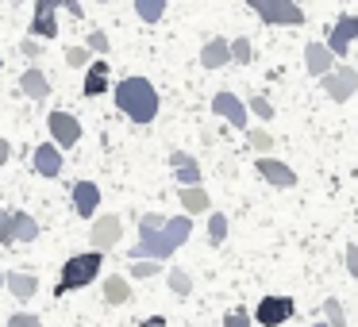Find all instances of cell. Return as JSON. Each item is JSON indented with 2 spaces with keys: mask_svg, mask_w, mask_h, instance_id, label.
<instances>
[{
  "mask_svg": "<svg viewBox=\"0 0 358 327\" xmlns=\"http://www.w3.org/2000/svg\"><path fill=\"white\" fill-rule=\"evenodd\" d=\"M55 12H58V0H35V12H31V35L35 39H55L58 35V20H55Z\"/></svg>",
  "mask_w": 358,
  "mask_h": 327,
  "instance_id": "13",
  "label": "cell"
},
{
  "mask_svg": "<svg viewBox=\"0 0 358 327\" xmlns=\"http://www.w3.org/2000/svg\"><path fill=\"white\" fill-rule=\"evenodd\" d=\"M335 62H339V58L331 54V47H327L324 39H312L308 47H304V70H308V78H324L327 70H335Z\"/></svg>",
  "mask_w": 358,
  "mask_h": 327,
  "instance_id": "14",
  "label": "cell"
},
{
  "mask_svg": "<svg viewBox=\"0 0 358 327\" xmlns=\"http://www.w3.org/2000/svg\"><path fill=\"white\" fill-rule=\"evenodd\" d=\"M20 93L31 96V101H47L50 96V78L39 70V66H27V70L20 73Z\"/></svg>",
  "mask_w": 358,
  "mask_h": 327,
  "instance_id": "18",
  "label": "cell"
},
{
  "mask_svg": "<svg viewBox=\"0 0 358 327\" xmlns=\"http://www.w3.org/2000/svg\"><path fill=\"white\" fill-rule=\"evenodd\" d=\"M120 239H124V219L120 216H96L93 219V231H89L93 250H108V247H116Z\"/></svg>",
  "mask_w": 358,
  "mask_h": 327,
  "instance_id": "12",
  "label": "cell"
},
{
  "mask_svg": "<svg viewBox=\"0 0 358 327\" xmlns=\"http://www.w3.org/2000/svg\"><path fill=\"white\" fill-rule=\"evenodd\" d=\"M81 93L93 101V96H104L108 93V62H89V73H85V85H81Z\"/></svg>",
  "mask_w": 358,
  "mask_h": 327,
  "instance_id": "21",
  "label": "cell"
},
{
  "mask_svg": "<svg viewBox=\"0 0 358 327\" xmlns=\"http://www.w3.org/2000/svg\"><path fill=\"white\" fill-rule=\"evenodd\" d=\"M47 127H50V143H58L62 150H70V147H78V143H81L78 116H70V112H62V108L47 116Z\"/></svg>",
  "mask_w": 358,
  "mask_h": 327,
  "instance_id": "8",
  "label": "cell"
},
{
  "mask_svg": "<svg viewBox=\"0 0 358 327\" xmlns=\"http://www.w3.org/2000/svg\"><path fill=\"white\" fill-rule=\"evenodd\" d=\"M96 208H101V189L93 181H73V212L81 219H93Z\"/></svg>",
  "mask_w": 358,
  "mask_h": 327,
  "instance_id": "15",
  "label": "cell"
},
{
  "mask_svg": "<svg viewBox=\"0 0 358 327\" xmlns=\"http://www.w3.org/2000/svg\"><path fill=\"white\" fill-rule=\"evenodd\" d=\"M247 108H250V116H258L262 124H270V119H273V104L266 101L262 93H255V96H250V101H247Z\"/></svg>",
  "mask_w": 358,
  "mask_h": 327,
  "instance_id": "29",
  "label": "cell"
},
{
  "mask_svg": "<svg viewBox=\"0 0 358 327\" xmlns=\"http://www.w3.org/2000/svg\"><path fill=\"white\" fill-rule=\"evenodd\" d=\"M96 4H112V0H96Z\"/></svg>",
  "mask_w": 358,
  "mask_h": 327,
  "instance_id": "45",
  "label": "cell"
},
{
  "mask_svg": "<svg viewBox=\"0 0 358 327\" xmlns=\"http://www.w3.org/2000/svg\"><path fill=\"white\" fill-rule=\"evenodd\" d=\"M8 327H43V319L31 312H16V316H8Z\"/></svg>",
  "mask_w": 358,
  "mask_h": 327,
  "instance_id": "38",
  "label": "cell"
},
{
  "mask_svg": "<svg viewBox=\"0 0 358 327\" xmlns=\"http://www.w3.org/2000/svg\"><path fill=\"white\" fill-rule=\"evenodd\" d=\"M158 227H166L162 212H147V216H139V235H150V231H158Z\"/></svg>",
  "mask_w": 358,
  "mask_h": 327,
  "instance_id": "36",
  "label": "cell"
},
{
  "mask_svg": "<svg viewBox=\"0 0 358 327\" xmlns=\"http://www.w3.org/2000/svg\"><path fill=\"white\" fill-rule=\"evenodd\" d=\"M255 170H258V177H262L266 185H273V189H293V185H296L293 166H285L281 158H273V154H262V158L255 162Z\"/></svg>",
  "mask_w": 358,
  "mask_h": 327,
  "instance_id": "10",
  "label": "cell"
},
{
  "mask_svg": "<svg viewBox=\"0 0 358 327\" xmlns=\"http://www.w3.org/2000/svg\"><path fill=\"white\" fill-rule=\"evenodd\" d=\"M320 85H324L327 101L347 104L350 96L358 93V70H355V66H347V62H335V70H327L324 78H320Z\"/></svg>",
  "mask_w": 358,
  "mask_h": 327,
  "instance_id": "5",
  "label": "cell"
},
{
  "mask_svg": "<svg viewBox=\"0 0 358 327\" xmlns=\"http://www.w3.org/2000/svg\"><path fill=\"white\" fill-rule=\"evenodd\" d=\"M324 316H327V324H331V327H347V312H343V304L335 300V296H327V300H324Z\"/></svg>",
  "mask_w": 358,
  "mask_h": 327,
  "instance_id": "31",
  "label": "cell"
},
{
  "mask_svg": "<svg viewBox=\"0 0 358 327\" xmlns=\"http://www.w3.org/2000/svg\"><path fill=\"white\" fill-rule=\"evenodd\" d=\"M350 43H358V16H339L331 24V31H327V47H331V54L339 58H347V50H350Z\"/></svg>",
  "mask_w": 358,
  "mask_h": 327,
  "instance_id": "9",
  "label": "cell"
},
{
  "mask_svg": "<svg viewBox=\"0 0 358 327\" xmlns=\"http://www.w3.org/2000/svg\"><path fill=\"white\" fill-rule=\"evenodd\" d=\"M250 58H255V47H250V39H247V35L231 39V62H235V66H247Z\"/></svg>",
  "mask_w": 358,
  "mask_h": 327,
  "instance_id": "28",
  "label": "cell"
},
{
  "mask_svg": "<svg viewBox=\"0 0 358 327\" xmlns=\"http://www.w3.org/2000/svg\"><path fill=\"white\" fill-rule=\"evenodd\" d=\"M166 8H170V0H135V16L143 24H158L166 16Z\"/></svg>",
  "mask_w": 358,
  "mask_h": 327,
  "instance_id": "23",
  "label": "cell"
},
{
  "mask_svg": "<svg viewBox=\"0 0 358 327\" xmlns=\"http://www.w3.org/2000/svg\"><path fill=\"white\" fill-rule=\"evenodd\" d=\"M85 47L93 50L96 58H104V54L112 50V43H108V35H104V31H96V27H93V31H89V43H85Z\"/></svg>",
  "mask_w": 358,
  "mask_h": 327,
  "instance_id": "35",
  "label": "cell"
},
{
  "mask_svg": "<svg viewBox=\"0 0 358 327\" xmlns=\"http://www.w3.org/2000/svg\"><path fill=\"white\" fill-rule=\"evenodd\" d=\"M4 285H8V293L16 296V300H31V296L39 293V277H35V273H24V270L4 273Z\"/></svg>",
  "mask_w": 358,
  "mask_h": 327,
  "instance_id": "20",
  "label": "cell"
},
{
  "mask_svg": "<svg viewBox=\"0 0 358 327\" xmlns=\"http://www.w3.org/2000/svg\"><path fill=\"white\" fill-rule=\"evenodd\" d=\"M12 216H16V242H35V235H39L35 216H27V212H12Z\"/></svg>",
  "mask_w": 358,
  "mask_h": 327,
  "instance_id": "24",
  "label": "cell"
},
{
  "mask_svg": "<svg viewBox=\"0 0 358 327\" xmlns=\"http://www.w3.org/2000/svg\"><path fill=\"white\" fill-rule=\"evenodd\" d=\"M247 143H250V150H258V154H270L273 150V135L266 131V127H247Z\"/></svg>",
  "mask_w": 358,
  "mask_h": 327,
  "instance_id": "26",
  "label": "cell"
},
{
  "mask_svg": "<svg viewBox=\"0 0 358 327\" xmlns=\"http://www.w3.org/2000/svg\"><path fill=\"white\" fill-rule=\"evenodd\" d=\"M247 8L270 27H304L308 20L296 0H247Z\"/></svg>",
  "mask_w": 358,
  "mask_h": 327,
  "instance_id": "4",
  "label": "cell"
},
{
  "mask_svg": "<svg viewBox=\"0 0 358 327\" xmlns=\"http://www.w3.org/2000/svg\"><path fill=\"white\" fill-rule=\"evenodd\" d=\"M166 281H170V289H173L178 296H189V293H193V277H189L185 270H170V277H166Z\"/></svg>",
  "mask_w": 358,
  "mask_h": 327,
  "instance_id": "33",
  "label": "cell"
},
{
  "mask_svg": "<svg viewBox=\"0 0 358 327\" xmlns=\"http://www.w3.org/2000/svg\"><path fill=\"white\" fill-rule=\"evenodd\" d=\"M0 285H4V273H0Z\"/></svg>",
  "mask_w": 358,
  "mask_h": 327,
  "instance_id": "46",
  "label": "cell"
},
{
  "mask_svg": "<svg viewBox=\"0 0 358 327\" xmlns=\"http://www.w3.org/2000/svg\"><path fill=\"white\" fill-rule=\"evenodd\" d=\"M8 158H12V143H8V139H0V166L8 162Z\"/></svg>",
  "mask_w": 358,
  "mask_h": 327,
  "instance_id": "41",
  "label": "cell"
},
{
  "mask_svg": "<svg viewBox=\"0 0 358 327\" xmlns=\"http://www.w3.org/2000/svg\"><path fill=\"white\" fill-rule=\"evenodd\" d=\"M296 316V300L293 296H262L255 304V324L258 327H281Z\"/></svg>",
  "mask_w": 358,
  "mask_h": 327,
  "instance_id": "6",
  "label": "cell"
},
{
  "mask_svg": "<svg viewBox=\"0 0 358 327\" xmlns=\"http://www.w3.org/2000/svg\"><path fill=\"white\" fill-rule=\"evenodd\" d=\"M170 166H173V177L178 185H201V162L185 150H170Z\"/></svg>",
  "mask_w": 358,
  "mask_h": 327,
  "instance_id": "17",
  "label": "cell"
},
{
  "mask_svg": "<svg viewBox=\"0 0 358 327\" xmlns=\"http://www.w3.org/2000/svg\"><path fill=\"white\" fill-rule=\"evenodd\" d=\"M8 4H24V0H8Z\"/></svg>",
  "mask_w": 358,
  "mask_h": 327,
  "instance_id": "44",
  "label": "cell"
},
{
  "mask_svg": "<svg viewBox=\"0 0 358 327\" xmlns=\"http://www.w3.org/2000/svg\"><path fill=\"white\" fill-rule=\"evenodd\" d=\"M104 270V250H85V254H73V258H66V266H62V273H58V285H55V293L62 296V293H73V289H85V285H93V277Z\"/></svg>",
  "mask_w": 358,
  "mask_h": 327,
  "instance_id": "3",
  "label": "cell"
},
{
  "mask_svg": "<svg viewBox=\"0 0 358 327\" xmlns=\"http://www.w3.org/2000/svg\"><path fill=\"white\" fill-rule=\"evenodd\" d=\"M343 266H347L350 277H358V247H355V242H350V247L343 250Z\"/></svg>",
  "mask_w": 358,
  "mask_h": 327,
  "instance_id": "39",
  "label": "cell"
},
{
  "mask_svg": "<svg viewBox=\"0 0 358 327\" xmlns=\"http://www.w3.org/2000/svg\"><path fill=\"white\" fill-rule=\"evenodd\" d=\"M158 273H162V262H158V258H131L127 277H158Z\"/></svg>",
  "mask_w": 358,
  "mask_h": 327,
  "instance_id": "25",
  "label": "cell"
},
{
  "mask_svg": "<svg viewBox=\"0 0 358 327\" xmlns=\"http://www.w3.org/2000/svg\"><path fill=\"white\" fill-rule=\"evenodd\" d=\"M308 327H331V324H327V319H316V324H308Z\"/></svg>",
  "mask_w": 358,
  "mask_h": 327,
  "instance_id": "43",
  "label": "cell"
},
{
  "mask_svg": "<svg viewBox=\"0 0 358 327\" xmlns=\"http://www.w3.org/2000/svg\"><path fill=\"white\" fill-rule=\"evenodd\" d=\"M16 242V216L0 208V247H12Z\"/></svg>",
  "mask_w": 358,
  "mask_h": 327,
  "instance_id": "30",
  "label": "cell"
},
{
  "mask_svg": "<svg viewBox=\"0 0 358 327\" xmlns=\"http://www.w3.org/2000/svg\"><path fill=\"white\" fill-rule=\"evenodd\" d=\"M20 54H24L27 62H39V58H43V39H35V35L20 39Z\"/></svg>",
  "mask_w": 358,
  "mask_h": 327,
  "instance_id": "34",
  "label": "cell"
},
{
  "mask_svg": "<svg viewBox=\"0 0 358 327\" xmlns=\"http://www.w3.org/2000/svg\"><path fill=\"white\" fill-rule=\"evenodd\" d=\"M0 66H4V58H0Z\"/></svg>",
  "mask_w": 358,
  "mask_h": 327,
  "instance_id": "47",
  "label": "cell"
},
{
  "mask_svg": "<svg viewBox=\"0 0 358 327\" xmlns=\"http://www.w3.org/2000/svg\"><path fill=\"white\" fill-rule=\"evenodd\" d=\"M58 8H66L73 20H85V8H81L78 0H58Z\"/></svg>",
  "mask_w": 358,
  "mask_h": 327,
  "instance_id": "40",
  "label": "cell"
},
{
  "mask_svg": "<svg viewBox=\"0 0 358 327\" xmlns=\"http://www.w3.org/2000/svg\"><path fill=\"white\" fill-rule=\"evenodd\" d=\"M224 239H227V216H224V212H212V216H208V242H212V247H220Z\"/></svg>",
  "mask_w": 358,
  "mask_h": 327,
  "instance_id": "27",
  "label": "cell"
},
{
  "mask_svg": "<svg viewBox=\"0 0 358 327\" xmlns=\"http://www.w3.org/2000/svg\"><path fill=\"white\" fill-rule=\"evenodd\" d=\"M139 327H166V316H147Z\"/></svg>",
  "mask_w": 358,
  "mask_h": 327,
  "instance_id": "42",
  "label": "cell"
},
{
  "mask_svg": "<svg viewBox=\"0 0 358 327\" xmlns=\"http://www.w3.org/2000/svg\"><path fill=\"white\" fill-rule=\"evenodd\" d=\"M201 66L204 70H224V66H231V39H208L201 47Z\"/></svg>",
  "mask_w": 358,
  "mask_h": 327,
  "instance_id": "16",
  "label": "cell"
},
{
  "mask_svg": "<svg viewBox=\"0 0 358 327\" xmlns=\"http://www.w3.org/2000/svg\"><path fill=\"white\" fill-rule=\"evenodd\" d=\"M181 208H185V216H204V212H212L208 189H201V185H181Z\"/></svg>",
  "mask_w": 358,
  "mask_h": 327,
  "instance_id": "19",
  "label": "cell"
},
{
  "mask_svg": "<svg viewBox=\"0 0 358 327\" xmlns=\"http://www.w3.org/2000/svg\"><path fill=\"white\" fill-rule=\"evenodd\" d=\"M112 96H116V108L124 112L131 124H139V127L155 124L158 108H162V101H158V89L150 85L147 78H124Z\"/></svg>",
  "mask_w": 358,
  "mask_h": 327,
  "instance_id": "1",
  "label": "cell"
},
{
  "mask_svg": "<svg viewBox=\"0 0 358 327\" xmlns=\"http://www.w3.org/2000/svg\"><path fill=\"white\" fill-rule=\"evenodd\" d=\"M31 166H35V173H39V177H58V173H62V166H66L62 147H58V143H39V147L31 150Z\"/></svg>",
  "mask_w": 358,
  "mask_h": 327,
  "instance_id": "11",
  "label": "cell"
},
{
  "mask_svg": "<svg viewBox=\"0 0 358 327\" xmlns=\"http://www.w3.org/2000/svg\"><path fill=\"white\" fill-rule=\"evenodd\" d=\"M104 300H108V304H127V300H131V281H127L124 273L104 277Z\"/></svg>",
  "mask_w": 358,
  "mask_h": 327,
  "instance_id": "22",
  "label": "cell"
},
{
  "mask_svg": "<svg viewBox=\"0 0 358 327\" xmlns=\"http://www.w3.org/2000/svg\"><path fill=\"white\" fill-rule=\"evenodd\" d=\"M189 235H193V216H173V219H166V227H158V231H150V235H139V247H131L127 254H131V258H158V262H166L173 250L185 247Z\"/></svg>",
  "mask_w": 358,
  "mask_h": 327,
  "instance_id": "2",
  "label": "cell"
},
{
  "mask_svg": "<svg viewBox=\"0 0 358 327\" xmlns=\"http://www.w3.org/2000/svg\"><path fill=\"white\" fill-rule=\"evenodd\" d=\"M66 66H73V70H81V66H89L93 62V50L89 47H66Z\"/></svg>",
  "mask_w": 358,
  "mask_h": 327,
  "instance_id": "32",
  "label": "cell"
},
{
  "mask_svg": "<svg viewBox=\"0 0 358 327\" xmlns=\"http://www.w3.org/2000/svg\"><path fill=\"white\" fill-rule=\"evenodd\" d=\"M212 112H216L220 119H227L231 127H243V131L250 127V108L231 93V89H220V93L212 96Z\"/></svg>",
  "mask_w": 358,
  "mask_h": 327,
  "instance_id": "7",
  "label": "cell"
},
{
  "mask_svg": "<svg viewBox=\"0 0 358 327\" xmlns=\"http://www.w3.org/2000/svg\"><path fill=\"white\" fill-rule=\"evenodd\" d=\"M224 327H255V316H247V308H231L224 316Z\"/></svg>",
  "mask_w": 358,
  "mask_h": 327,
  "instance_id": "37",
  "label": "cell"
}]
</instances>
